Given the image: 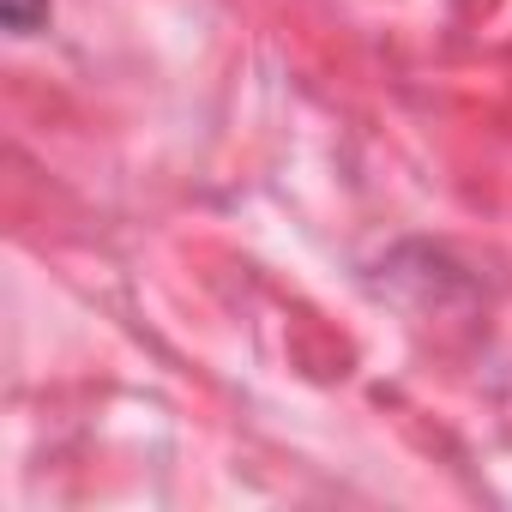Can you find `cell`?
I'll use <instances>...</instances> for the list:
<instances>
[{
  "mask_svg": "<svg viewBox=\"0 0 512 512\" xmlns=\"http://www.w3.org/2000/svg\"><path fill=\"white\" fill-rule=\"evenodd\" d=\"M7 7V25H13V37H31L43 19H49V0H0Z\"/></svg>",
  "mask_w": 512,
  "mask_h": 512,
  "instance_id": "1",
  "label": "cell"
}]
</instances>
